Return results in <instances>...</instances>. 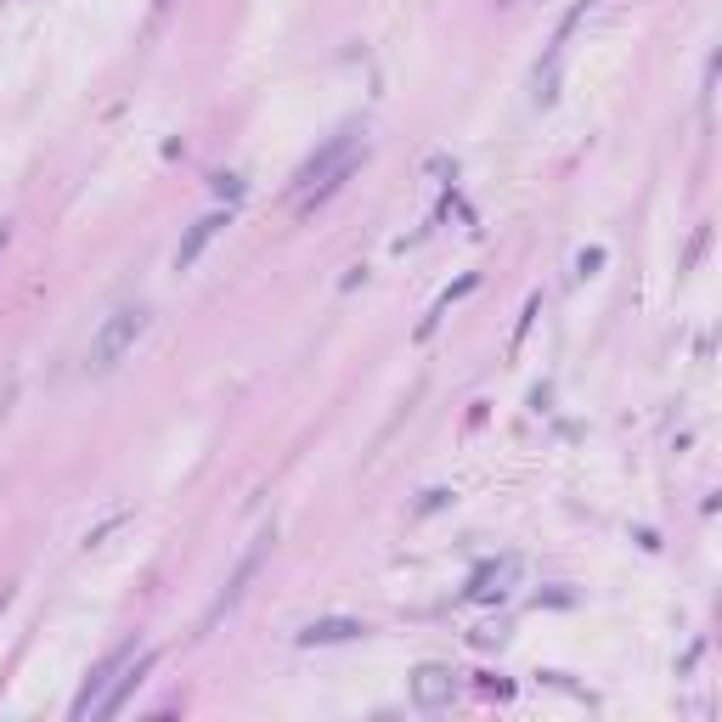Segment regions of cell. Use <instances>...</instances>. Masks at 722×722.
I'll use <instances>...</instances> for the list:
<instances>
[{
  "label": "cell",
  "instance_id": "1",
  "mask_svg": "<svg viewBox=\"0 0 722 722\" xmlns=\"http://www.w3.org/2000/svg\"><path fill=\"white\" fill-rule=\"evenodd\" d=\"M147 322H153V311L147 305H119V311L96 328V339H91V350H85V373H113L119 361L136 350V339L147 333Z\"/></svg>",
  "mask_w": 722,
  "mask_h": 722
},
{
  "label": "cell",
  "instance_id": "2",
  "mask_svg": "<svg viewBox=\"0 0 722 722\" xmlns=\"http://www.w3.org/2000/svg\"><path fill=\"white\" fill-rule=\"evenodd\" d=\"M266 553H271V531L260 536V542H254V548L243 553V559H237V570H232V576H226V587H220V598H215V604H209V615H204V632H215L220 621H226V615H232L237 604H243V593H249V581L260 576V565H266Z\"/></svg>",
  "mask_w": 722,
  "mask_h": 722
},
{
  "label": "cell",
  "instance_id": "3",
  "mask_svg": "<svg viewBox=\"0 0 722 722\" xmlns=\"http://www.w3.org/2000/svg\"><path fill=\"white\" fill-rule=\"evenodd\" d=\"M130 660H136V638H125L119 649H108V655H102V666H96V672L85 677V689H79V700H74V722L96 717V706H102V694L113 689V677L125 672Z\"/></svg>",
  "mask_w": 722,
  "mask_h": 722
},
{
  "label": "cell",
  "instance_id": "4",
  "mask_svg": "<svg viewBox=\"0 0 722 722\" xmlns=\"http://www.w3.org/2000/svg\"><path fill=\"white\" fill-rule=\"evenodd\" d=\"M350 158H356V130H339V136H333V142L322 147V153H316L311 164H305V170L294 175V192H311L316 181H328L333 170H345Z\"/></svg>",
  "mask_w": 722,
  "mask_h": 722
},
{
  "label": "cell",
  "instance_id": "5",
  "mask_svg": "<svg viewBox=\"0 0 722 722\" xmlns=\"http://www.w3.org/2000/svg\"><path fill=\"white\" fill-rule=\"evenodd\" d=\"M153 660H158L153 649H136V660H130L125 672L113 677V689L102 694V706H96V717H119V711H125V700H130V694H136V689L147 683V672H153Z\"/></svg>",
  "mask_w": 722,
  "mask_h": 722
},
{
  "label": "cell",
  "instance_id": "6",
  "mask_svg": "<svg viewBox=\"0 0 722 722\" xmlns=\"http://www.w3.org/2000/svg\"><path fill=\"white\" fill-rule=\"evenodd\" d=\"M514 576H519V559L508 553V559H497V565L474 570V581H469V593H463V598H469V604H491V598L508 593V581H514Z\"/></svg>",
  "mask_w": 722,
  "mask_h": 722
},
{
  "label": "cell",
  "instance_id": "7",
  "mask_svg": "<svg viewBox=\"0 0 722 722\" xmlns=\"http://www.w3.org/2000/svg\"><path fill=\"white\" fill-rule=\"evenodd\" d=\"M220 226H226V215H220V209H215V215H204V220H192L187 237L175 243V271H192V266H198V254L209 249V237H215Z\"/></svg>",
  "mask_w": 722,
  "mask_h": 722
},
{
  "label": "cell",
  "instance_id": "8",
  "mask_svg": "<svg viewBox=\"0 0 722 722\" xmlns=\"http://www.w3.org/2000/svg\"><path fill=\"white\" fill-rule=\"evenodd\" d=\"M412 700H418L424 711L452 706V672H446V666H424V672L412 677Z\"/></svg>",
  "mask_w": 722,
  "mask_h": 722
},
{
  "label": "cell",
  "instance_id": "9",
  "mask_svg": "<svg viewBox=\"0 0 722 722\" xmlns=\"http://www.w3.org/2000/svg\"><path fill=\"white\" fill-rule=\"evenodd\" d=\"M361 621H350V615H328V621H311V627L299 632V644L305 649H322V644H350V638H361Z\"/></svg>",
  "mask_w": 722,
  "mask_h": 722
},
{
  "label": "cell",
  "instance_id": "10",
  "mask_svg": "<svg viewBox=\"0 0 722 722\" xmlns=\"http://www.w3.org/2000/svg\"><path fill=\"white\" fill-rule=\"evenodd\" d=\"M536 316H542V299L531 294V305H525V316H519V328H514V350L525 345V333H531V322H536Z\"/></svg>",
  "mask_w": 722,
  "mask_h": 722
},
{
  "label": "cell",
  "instance_id": "11",
  "mask_svg": "<svg viewBox=\"0 0 722 722\" xmlns=\"http://www.w3.org/2000/svg\"><path fill=\"white\" fill-rule=\"evenodd\" d=\"M598 266H604V249H587V254L576 260V271H581V277H593Z\"/></svg>",
  "mask_w": 722,
  "mask_h": 722
},
{
  "label": "cell",
  "instance_id": "12",
  "mask_svg": "<svg viewBox=\"0 0 722 722\" xmlns=\"http://www.w3.org/2000/svg\"><path fill=\"white\" fill-rule=\"evenodd\" d=\"M6 604H12V593H6V587H0V610H6Z\"/></svg>",
  "mask_w": 722,
  "mask_h": 722
},
{
  "label": "cell",
  "instance_id": "13",
  "mask_svg": "<svg viewBox=\"0 0 722 722\" xmlns=\"http://www.w3.org/2000/svg\"><path fill=\"white\" fill-rule=\"evenodd\" d=\"M0 249H6V226H0Z\"/></svg>",
  "mask_w": 722,
  "mask_h": 722
},
{
  "label": "cell",
  "instance_id": "14",
  "mask_svg": "<svg viewBox=\"0 0 722 722\" xmlns=\"http://www.w3.org/2000/svg\"><path fill=\"white\" fill-rule=\"evenodd\" d=\"M497 6H508V0H497Z\"/></svg>",
  "mask_w": 722,
  "mask_h": 722
}]
</instances>
